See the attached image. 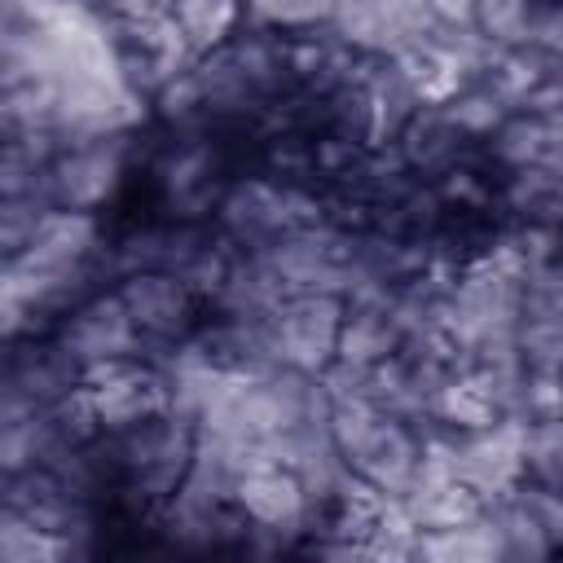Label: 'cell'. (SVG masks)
<instances>
[{
	"label": "cell",
	"instance_id": "6da1fadb",
	"mask_svg": "<svg viewBox=\"0 0 563 563\" xmlns=\"http://www.w3.org/2000/svg\"><path fill=\"white\" fill-rule=\"evenodd\" d=\"M453 475L484 501L510 497L528 479V418L501 413L479 431H453Z\"/></svg>",
	"mask_w": 563,
	"mask_h": 563
},
{
	"label": "cell",
	"instance_id": "7a4b0ae2",
	"mask_svg": "<svg viewBox=\"0 0 563 563\" xmlns=\"http://www.w3.org/2000/svg\"><path fill=\"white\" fill-rule=\"evenodd\" d=\"M347 299L330 290H303L286 295L282 308L273 312V347L277 361L303 374H321L339 356V334H343Z\"/></svg>",
	"mask_w": 563,
	"mask_h": 563
},
{
	"label": "cell",
	"instance_id": "3957f363",
	"mask_svg": "<svg viewBox=\"0 0 563 563\" xmlns=\"http://www.w3.org/2000/svg\"><path fill=\"white\" fill-rule=\"evenodd\" d=\"M128 176V132L123 136H92L62 145V154L48 167V189L57 207L97 211L119 194Z\"/></svg>",
	"mask_w": 563,
	"mask_h": 563
},
{
	"label": "cell",
	"instance_id": "277c9868",
	"mask_svg": "<svg viewBox=\"0 0 563 563\" xmlns=\"http://www.w3.org/2000/svg\"><path fill=\"white\" fill-rule=\"evenodd\" d=\"M57 343L66 347V356L88 369V365H101V361H123V356H145L150 343L145 334L136 330L128 303L119 290H97L92 299H84L79 308H70V317L62 321L57 330Z\"/></svg>",
	"mask_w": 563,
	"mask_h": 563
},
{
	"label": "cell",
	"instance_id": "5b68a950",
	"mask_svg": "<svg viewBox=\"0 0 563 563\" xmlns=\"http://www.w3.org/2000/svg\"><path fill=\"white\" fill-rule=\"evenodd\" d=\"M119 295H123V303H128V312H132V321H136V330L145 334L150 347L194 334L198 295L176 273H163V268L132 273V277L119 282Z\"/></svg>",
	"mask_w": 563,
	"mask_h": 563
},
{
	"label": "cell",
	"instance_id": "8992f818",
	"mask_svg": "<svg viewBox=\"0 0 563 563\" xmlns=\"http://www.w3.org/2000/svg\"><path fill=\"white\" fill-rule=\"evenodd\" d=\"M233 506L260 523V528H273L282 537H299L312 519V501L299 484V475L282 462H268V466H255L238 479L233 488Z\"/></svg>",
	"mask_w": 563,
	"mask_h": 563
},
{
	"label": "cell",
	"instance_id": "52a82bcc",
	"mask_svg": "<svg viewBox=\"0 0 563 563\" xmlns=\"http://www.w3.org/2000/svg\"><path fill=\"white\" fill-rule=\"evenodd\" d=\"M101 255V220L97 211H75V207H53L35 238L13 255L31 268H79Z\"/></svg>",
	"mask_w": 563,
	"mask_h": 563
},
{
	"label": "cell",
	"instance_id": "ba28073f",
	"mask_svg": "<svg viewBox=\"0 0 563 563\" xmlns=\"http://www.w3.org/2000/svg\"><path fill=\"white\" fill-rule=\"evenodd\" d=\"M211 172H216V150L207 141L172 145L158 158V189H163L176 224H189L220 202V194L211 189Z\"/></svg>",
	"mask_w": 563,
	"mask_h": 563
},
{
	"label": "cell",
	"instance_id": "9c48e42d",
	"mask_svg": "<svg viewBox=\"0 0 563 563\" xmlns=\"http://www.w3.org/2000/svg\"><path fill=\"white\" fill-rule=\"evenodd\" d=\"M413 559H431V563H497V559H506V537H501L493 506L484 501V510L471 523L418 532Z\"/></svg>",
	"mask_w": 563,
	"mask_h": 563
},
{
	"label": "cell",
	"instance_id": "30bf717a",
	"mask_svg": "<svg viewBox=\"0 0 563 563\" xmlns=\"http://www.w3.org/2000/svg\"><path fill=\"white\" fill-rule=\"evenodd\" d=\"M396 145H400L409 172H435L440 176V172L462 163L466 132H457V123L444 114V106H418V114L405 123Z\"/></svg>",
	"mask_w": 563,
	"mask_h": 563
},
{
	"label": "cell",
	"instance_id": "8fae6325",
	"mask_svg": "<svg viewBox=\"0 0 563 563\" xmlns=\"http://www.w3.org/2000/svg\"><path fill=\"white\" fill-rule=\"evenodd\" d=\"M405 515L418 523V532H440V528H457L471 523L484 510V497L471 493L457 475L453 479H413L400 493Z\"/></svg>",
	"mask_w": 563,
	"mask_h": 563
},
{
	"label": "cell",
	"instance_id": "7c38bea8",
	"mask_svg": "<svg viewBox=\"0 0 563 563\" xmlns=\"http://www.w3.org/2000/svg\"><path fill=\"white\" fill-rule=\"evenodd\" d=\"M396 352H400V330L391 321V303H347L343 334H339V361L378 365Z\"/></svg>",
	"mask_w": 563,
	"mask_h": 563
},
{
	"label": "cell",
	"instance_id": "4fadbf2b",
	"mask_svg": "<svg viewBox=\"0 0 563 563\" xmlns=\"http://www.w3.org/2000/svg\"><path fill=\"white\" fill-rule=\"evenodd\" d=\"M431 418L435 427H449V431H479L488 422L501 418V409L493 405V396L484 391V383L466 369H453L444 378V387L435 391V405H431Z\"/></svg>",
	"mask_w": 563,
	"mask_h": 563
},
{
	"label": "cell",
	"instance_id": "5bb4252c",
	"mask_svg": "<svg viewBox=\"0 0 563 563\" xmlns=\"http://www.w3.org/2000/svg\"><path fill=\"white\" fill-rule=\"evenodd\" d=\"M70 554H75V545L62 532L35 523L31 515H22L13 506L0 510V563H62Z\"/></svg>",
	"mask_w": 563,
	"mask_h": 563
},
{
	"label": "cell",
	"instance_id": "9a60e30c",
	"mask_svg": "<svg viewBox=\"0 0 563 563\" xmlns=\"http://www.w3.org/2000/svg\"><path fill=\"white\" fill-rule=\"evenodd\" d=\"M554 150V132L541 114L532 110H515L497 132H493V154L497 163H506L510 172L519 167H532V163H545Z\"/></svg>",
	"mask_w": 563,
	"mask_h": 563
},
{
	"label": "cell",
	"instance_id": "2e32d148",
	"mask_svg": "<svg viewBox=\"0 0 563 563\" xmlns=\"http://www.w3.org/2000/svg\"><path fill=\"white\" fill-rule=\"evenodd\" d=\"M238 13H242V0H172V18L180 22V31L198 53L220 48L233 35Z\"/></svg>",
	"mask_w": 563,
	"mask_h": 563
},
{
	"label": "cell",
	"instance_id": "e0dca14e",
	"mask_svg": "<svg viewBox=\"0 0 563 563\" xmlns=\"http://www.w3.org/2000/svg\"><path fill=\"white\" fill-rule=\"evenodd\" d=\"M444 114L457 123V132H466V136H493L515 110L497 97V88L493 84H466L457 97H449L444 101Z\"/></svg>",
	"mask_w": 563,
	"mask_h": 563
},
{
	"label": "cell",
	"instance_id": "ac0fdd59",
	"mask_svg": "<svg viewBox=\"0 0 563 563\" xmlns=\"http://www.w3.org/2000/svg\"><path fill=\"white\" fill-rule=\"evenodd\" d=\"M251 22L264 31H312L330 26L339 0H242Z\"/></svg>",
	"mask_w": 563,
	"mask_h": 563
},
{
	"label": "cell",
	"instance_id": "d6986e66",
	"mask_svg": "<svg viewBox=\"0 0 563 563\" xmlns=\"http://www.w3.org/2000/svg\"><path fill=\"white\" fill-rule=\"evenodd\" d=\"M528 479L563 493V418L528 422Z\"/></svg>",
	"mask_w": 563,
	"mask_h": 563
},
{
	"label": "cell",
	"instance_id": "ffe728a7",
	"mask_svg": "<svg viewBox=\"0 0 563 563\" xmlns=\"http://www.w3.org/2000/svg\"><path fill=\"white\" fill-rule=\"evenodd\" d=\"M532 9H537V0H475V26L493 44L519 48V44H528Z\"/></svg>",
	"mask_w": 563,
	"mask_h": 563
},
{
	"label": "cell",
	"instance_id": "44dd1931",
	"mask_svg": "<svg viewBox=\"0 0 563 563\" xmlns=\"http://www.w3.org/2000/svg\"><path fill=\"white\" fill-rule=\"evenodd\" d=\"M154 114L163 123H194V119H207V106H202V88H198V75H176L167 79L158 92H154Z\"/></svg>",
	"mask_w": 563,
	"mask_h": 563
},
{
	"label": "cell",
	"instance_id": "7402d4cb",
	"mask_svg": "<svg viewBox=\"0 0 563 563\" xmlns=\"http://www.w3.org/2000/svg\"><path fill=\"white\" fill-rule=\"evenodd\" d=\"M523 418H563V369H528L523 378Z\"/></svg>",
	"mask_w": 563,
	"mask_h": 563
},
{
	"label": "cell",
	"instance_id": "603a6c76",
	"mask_svg": "<svg viewBox=\"0 0 563 563\" xmlns=\"http://www.w3.org/2000/svg\"><path fill=\"white\" fill-rule=\"evenodd\" d=\"M515 501L541 523V532L550 537V545H563V493H554V488H545V484H532V479H523L519 488H515Z\"/></svg>",
	"mask_w": 563,
	"mask_h": 563
},
{
	"label": "cell",
	"instance_id": "cb8c5ba5",
	"mask_svg": "<svg viewBox=\"0 0 563 563\" xmlns=\"http://www.w3.org/2000/svg\"><path fill=\"white\" fill-rule=\"evenodd\" d=\"M435 189H440L444 207H449V202H457V207H479V202H484V185H479V176H475L466 163L440 172V185H435Z\"/></svg>",
	"mask_w": 563,
	"mask_h": 563
},
{
	"label": "cell",
	"instance_id": "d4e9b609",
	"mask_svg": "<svg viewBox=\"0 0 563 563\" xmlns=\"http://www.w3.org/2000/svg\"><path fill=\"white\" fill-rule=\"evenodd\" d=\"M440 26H475V0H431Z\"/></svg>",
	"mask_w": 563,
	"mask_h": 563
}]
</instances>
